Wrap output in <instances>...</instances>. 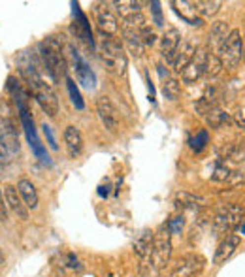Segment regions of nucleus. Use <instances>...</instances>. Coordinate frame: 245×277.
Masks as SVG:
<instances>
[{
    "mask_svg": "<svg viewBox=\"0 0 245 277\" xmlns=\"http://www.w3.org/2000/svg\"><path fill=\"white\" fill-rule=\"evenodd\" d=\"M19 153V138L10 117L0 119V162H10Z\"/></svg>",
    "mask_w": 245,
    "mask_h": 277,
    "instance_id": "obj_8",
    "label": "nucleus"
},
{
    "mask_svg": "<svg viewBox=\"0 0 245 277\" xmlns=\"http://www.w3.org/2000/svg\"><path fill=\"white\" fill-rule=\"evenodd\" d=\"M96 23H98V29L102 34L106 36H113L119 31V23L117 17L113 15V11L107 10L106 6H100L96 8Z\"/></svg>",
    "mask_w": 245,
    "mask_h": 277,
    "instance_id": "obj_16",
    "label": "nucleus"
},
{
    "mask_svg": "<svg viewBox=\"0 0 245 277\" xmlns=\"http://www.w3.org/2000/svg\"><path fill=\"white\" fill-rule=\"evenodd\" d=\"M107 189H109V187H107V185H106V187H104V185H102V187H100V189H98V194H100V196H102V198H106V196H107V192H109V191H107Z\"/></svg>",
    "mask_w": 245,
    "mask_h": 277,
    "instance_id": "obj_38",
    "label": "nucleus"
},
{
    "mask_svg": "<svg viewBox=\"0 0 245 277\" xmlns=\"http://www.w3.org/2000/svg\"><path fill=\"white\" fill-rule=\"evenodd\" d=\"M4 264H6V256H4V253H2V249H0V272H2V268H4Z\"/></svg>",
    "mask_w": 245,
    "mask_h": 277,
    "instance_id": "obj_39",
    "label": "nucleus"
},
{
    "mask_svg": "<svg viewBox=\"0 0 245 277\" xmlns=\"http://www.w3.org/2000/svg\"><path fill=\"white\" fill-rule=\"evenodd\" d=\"M179 45H181V32L177 29H168L162 34V38H160V55L166 59V63H174V57L177 53Z\"/></svg>",
    "mask_w": 245,
    "mask_h": 277,
    "instance_id": "obj_13",
    "label": "nucleus"
},
{
    "mask_svg": "<svg viewBox=\"0 0 245 277\" xmlns=\"http://www.w3.org/2000/svg\"><path fill=\"white\" fill-rule=\"evenodd\" d=\"M172 6H174V10L177 11V15H179L185 23H189V25H192V27H202L204 25L202 17H200L198 11H196L194 2L181 0V2H172Z\"/></svg>",
    "mask_w": 245,
    "mask_h": 277,
    "instance_id": "obj_17",
    "label": "nucleus"
},
{
    "mask_svg": "<svg viewBox=\"0 0 245 277\" xmlns=\"http://www.w3.org/2000/svg\"><path fill=\"white\" fill-rule=\"evenodd\" d=\"M183 224H185V221H183V217H181V215H177V217H172L170 221H168V224H166V228L170 230V234H181Z\"/></svg>",
    "mask_w": 245,
    "mask_h": 277,
    "instance_id": "obj_34",
    "label": "nucleus"
},
{
    "mask_svg": "<svg viewBox=\"0 0 245 277\" xmlns=\"http://www.w3.org/2000/svg\"><path fill=\"white\" fill-rule=\"evenodd\" d=\"M140 36H141V42H143V45H153L155 40H157V34H155V31L151 29L149 25H145V27L140 31Z\"/></svg>",
    "mask_w": 245,
    "mask_h": 277,
    "instance_id": "obj_33",
    "label": "nucleus"
},
{
    "mask_svg": "<svg viewBox=\"0 0 245 277\" xmlns=\"http://www.w3.org/2000/svg\"><path fill=\"white\" fill-rule=\"evenodd\" d=\"M196 51H198V47L194 45V42H192V40H185V42L181 43V47L177 49L175 57H174V63H172L174 70L181 74L183 68L191 63V59L194 57V53H196Z\"/></svg>",
    "mask_w": 245,
    "mask_h": 277,
    "instance_id": "obj_19",
    "label": "nucleus"
},
{
    "mask_svg": "<svg viewBox=\"0 0 245 277\" xmlns=\"http://www.w3.org/2000/svg\"><path fill=\"white\" fill-rule=\"evenodd\" d=\"M189 143H191L192 151L202 153V151L208 147V143H210V134H208V130H198L196 136H192V138L189 139Z\"/></svg>",
    "mask_w": 245,
    "mask_h": 277,
    "instance_id": "obj_27",
    "label": "nucleus"
},
{
    "mask_svg": "<svg viewBox=\"0 0 245 277\" xmlns=\"http://www.w3.org/2000/svg\"><path fill=\"white\" fill-rule=\"evenodd\" d=\"M244 183H245V168H238V170L230 172V175L226 179V185L230 189H234L238 185H244Z\"/></svg>",
    "mask_w": 245,
    "mask_h": 277,
    "instance_id": "obj_32",
    "label": "nucleus"
},
{
    "mask_svg": "<svg viewBox=\"0 0 245 277\" xmlns=\"http://www.w3.org/2000/svg\"><path fill=\"white\" fill-rule=\"evenodd\" d=\"M245 215L244 206L240 204H223L213 219V228L217 234H226L230 230H234L238 224L242 223Z\"/></svg>",
    "mask_w": 245,
    "mask_h": 277,
    "instance_id": "obj_6",
    "label": "nucleus"
},
{
    "mask_svg": "<svg viewBox=\"0 0 245 277\" xmlns=\"http://www.w3.org/2000/svg\"><path fill=\"white\" fill-rule=\"evenodd\" d=\"M172 256V234L166 226H160V230L153 236V253H151V266L155 272H160L170 262Z\"/></svg>",
    "mask_w": 245,
    "mask_h": 277,
    "instance_id": "obj_7",
    "label": "nucleus"
},
{
    "mask_svg": "<svg viewBox=\"0 0 245 277\" xmlns=\"http://www.w3.org/2000/svg\"><path fill=\"white\" fill-rule=\"evenodd\" d=\"M121 31H123V40L125 43L128 45V49H130V53L134 55V57H141L143 55V42H141V36H140V31L138 29H130V27H121Z\"/></svg>",
    "mask_w": 245,
    "mask_h": 277,
    "instance_id": "obj_21",
    "label": "nucleus"
},
{
    "mask_svg": "<svg viewBox=\"0 0 245 277\" xmlns=\"http://www.w3.org/2000/svg\"><path fill=\"white\" fill-rule=\"evenodd\" d=\"M64 143H66V149H68L70 159L79 157L81 151H83V136H81L79 128H75V127L66 128V130H64Z\"/></svg>",
    "mask_w": 245,
    "mask_h": 277,
    "instance_id": "obj_20",
    "label": "nucleus"
},
{
    "mask_svg": "<svg viewBox=\"0 0 245 277\" xmlns=\"http://www.w3.org/2000/svg\"><path fill=\"white\" fill-rule=\"evenodd\" d=\"M17 102V107H19V117H21V125L25 128V134H27V139L31 141V147L34 151V155L38 157V159L42 160L43 164H47V166H51V159H49V155H47V151L43 147L42 143H40V139H38V134H36V128H34V121L31 117V111H29V107H27V102L25 100H15Z\"/></svg>",
    "mask_w": 245,
    "mask_h": 277,
    "instance_id": "obj_5",
    "label": "nucleus"
},
{
    "mask_svg": "<svg viewBox=\"0 0 245 277\" xmlns=\"http://www.w3.org/2000/svg\"><path fill=\"white\" fill-rule=\"evenodd\" d=\"M230 34V29H228V23L226 21H217L211 25V31H210V45L213 47L215 55L219 51L221 43L224 42V38Z\"/></svg>",
    "mask_w": 245,
    "mask_h": 277,
    "instance_id": "obj_23",
    "label": "nucleus"
},
{
    "mask_svg": "<svg viewBox=\"0 0 245 277\" xmlns=\"http://www.w3.org/2000/svg\"><path fill=\"white\" fill-rule=\"evenodd\" d=\"M111 6H115L119 13H123V17H125V15H130V13H138L140 8H141V2H134V0H123V2H113Z\"/></svg>",
    "mask_w": 245,
    "mask_h": 277,
    "instance_id": "obj_29",
    "label": "nucleus"
},
{
    "mask_svg": "<svg viewBox=\"0 0 245 277\" xmlns=\"http://www.w3.org/2000/svg\"><path fill=\"white\" fill-rule=\"evenodd\" d=\"M17 192L21 196L23 204L27 206V209H34L38 206V192H36L34 185L29 179H19L17 181Z\"/></svg>",
    "mask_w": 245,
    "mask_h": 277,
    "instance_id": "obj_22",
    "label": "nucleus"
},
{
    "mask_svg": "<svg viewBox=\"0 0 245 277\" xmlns=\"http://www.w3.org/2000/svg\"><path fill=\"white\" fill-rule=\"evenodd\" d=\"M221 70H223L221 59L215 53L208 55V64H206V74L204 75H208V77H217V75L221 74Z\"/></svg>",
    "mask_w": 245,
    "mask_h": 277,
    "instance_id": "obj_28",
    "label": "nucleus"
},
{
    "mask_svg": "<svg viewBox=\"0 0 245 277\" xmlns=\"http://www.w3.org/2000/svg\"><path fill=\"white\" fill-rule=\"evenodd\" d=\"M217 57L221 59L223 63V68H228V70H234L238 68V64L244 57V42H242V32L238 29H232L230 34L224 38V42L221 43L219 51H217Z\"/></svg>",
    "mask_w": 245,
    "mask_h": 277,
    "instance_id": "obj_4",
    "label": "nucleus"
},
{
    "mask_svg": "<svg viewBox=\"0 0 245 277\" xmlns=\"http://www.w3.org/2000/svg\"><path fill=\"white\" fill-rule=\"evenodd\" d=\"M228 175H230L228 166L224 164L223 160H217V164H215V172H213V175H211V179H213V181H219V183H226Z\"/></svg>",
    "mask_w": 245,
    "mask_h": 277,
    "instance_id": "obj_31",
    "label": "nucleus"
},
{
    "mask_svg": "<svg viewBox=\"0 0 245 277\" xmlns=\"http://www.w3.org/2000/svg\"><path fill=\"white\" fill-rule=\"evenodd\" d=\"M204 270V258L200 255L181 256L170 272V277H196Z\"/></svg>",
    "mask_w": 245,
    "mask_h": 277,
    "instance_id": "obj_10",
    "label": "nucleus"
},
{
    "mask_svg": "<svg viewBox=\"0 0 245 277\" xmlns=\"http://www.w3.org/2000/svg\"><path fill=\"white\" fill-rule=\"evenodd\" d=\"M0 221L6 223L8 221V208H6V202H4V194L0 192Z\"/></svg>",
    "mask_w": 245,
    "mask_h": 277,
    "instance_id": "obj_37",
    "label": "nucleus"
},
{
    "mask_svg": "<svg viewBox=\"0 0 245 277\" xmlns=\"http://www.w3.org/2000/svg\"><path fill=\"white\" fill-rule=\"evenodd\" d=\"M157 72H159L160 81H162V95L166 96V98H170V100H177V98H179V93H181L179 81H177L175 77H172L164 64H159V66H157Z\"/></svg>",
    "mask_w": 245,
    "mask_h": 277,
    "instance_id": "obj_18",
    "label": "nucleus"
},
{
    "mask_svg": "<svg viewBox=\"0 0 245 277\" xmlns=\"http://www.w3.org/2000/svg\"><path fill=\"white\" fill-rule=\"evenodd\" d=\"M4 202H6V208L11 209L19 219H27L29 217V209L23 204L21 196H19V192H17V189L13 185H6L4 187Z\"/></svg>",
    "mask_w": 245,
    "mask_h": 277,
    "instance_id": "obj_15",
    "label": "nucleus"
},
{
    "mask_svg": "<svg viewBox=\"0 0 245 277\" xmlns=\"http://www.w3.org/2000/svg\"><path fill=\"white\" fill-rule=\"evenodd\" d=\"M98 55L102 59V63L106 64L107 72L115 75H125L127 74V55L121 42H117L113 36H106L100 32V38H98Z\"/></svg>",
    "mask_w": 245,
    "mask_h": 277,
    "instance_id": "obj_2",
    "label": "nucleus"
},
{
    "mask_svg": "<svg viewBox=\"0 0 245 277\" xmlns=\"http://www.w3.org/2000/svg\"><path fill=\"white\" fill-rule=\"evenodd\" d=\"M228 119H230V115H228L224 109H221L219 106L211 107V109L206 113V123L211 128H221Z\"/></svg>",
    "mask_w": 245,
    "mask_h": 277,
    "instance_id": "obj_25",
    "label": "nucleus"
},
{
    "mask_svg": "<svg viewBox=\"0 0 245 277\" xmlns=\"http://www.w3.org/2000/svg\"><path fill=\"white\" fill-rule=\"evenodd\" d=\"M40 55H42V61L53 81H61L63 77H66L68 64L63 55V43L59 42L57 36H47L40 43Z\"/></svg>",
    "mask_w": 245,
    "mask_h": 277,
    "instance_id": "obj_3",
    "label": "nucleus"
},
{
    "mask_svg": "<svg viewBox=\"0 0 245 277\" xmlns=\"http://www.w3.org/2000/svg\"><path fill=\"white\" fill-rule=\"evenodd\" d=\"M194 6L202 17H213L221 10V2L217 0H200V2H194Z\"/></svg>",
    "mask_w": 245,
    "mask_h": 277,
    "instance_id": "obj_26",
    "label": "nucleus"
},
{
    "mask_svg": "<svg viewBox=\"0 0 245 277\" xmlns=\"http://www.w3.org/2000/svg\"><path fill=\"white\" fill-rule=\"evenodd\" d=\"M42 130L43 134H45V138H47V143H49V147L51 149H59V145H57V139H55V134H53V128L49 127V125H42Z\"/></svg>",
    "mask_w": 245,
    "mask_h": 277,
    "instance_id": "obj_35",
    "label": "nucleus"
},
{
    "mask_svg": "<svg viewBox=\"0 0 245 277\" xmlns=\"http://www.w3.org/2000/svg\"><path fill=\"white\" fill-rule=\"evenodd\" d=\"M242 234L245 236V221H244V224H242Z\"/></svg>",
    "mask_w": 245,
    "mask_h": 277,
    "instance_id": "obj_40",
    "label": "nucleus"
},
{
    "mask_svg": "<svg viewBox=\"0 0 245 277\" xmlns=\"http://www.w3.org/2000/svg\"><path fill=\"white\" fill-rule=\"evenodd\" d=\"M244 61H245V42H244Z\"/></svg>",
    "mask_w": 245,
    "mask_h": 277,
    "instance_id": "obj_41",
    "label": "nucleus"
},
{
    "mask_svg": "<svg viewBox=\"0 0 245 277\" xmlns=\"http://www.w3.org/2000/svg\"><path fill=\"white\" fill-rule=\"evenodd\" d=\"M70 57H72V63H74V70H75V77L81 85L85 89H95L96 85V75L95 72L89 68L87 61L77 53L75 49H70Z\"/></svg>",
    "mask_w": 245,
    "mask_h": 277,
    "instance_id": "obj_12",
    "label": "nucleus"
},
{
    "mask_svg": "<svg viewBox=\"0 0 245 277\" xmlns=\"http://www.w3.org/2000/svg\"><path fill=\"white\" fill-rule=\"evenodd\" d=\"M66 87H68V93H70V98H72L74 106L77 107V109H83V107H85V102H83V98H81V95H79V91H77V87H75L74 79L66 77Z\"/></svg>",
    "mask_w": 245,
    "mask_h": 277,
    "instance_id": "obj_30",
    "label": "nucleus"
},
{
    "mask_svg": "<svg viewBox=\"0 0 245 277\" xmlns=\"http://www.w3.org/2000/svg\"><path fill=\"white\" fill-rule=\"evenodd\" d=\"M96 113L102 121V125L106 127V130L109 132H119V127H121V117H119L117 107L113 106V102L107 98V96H98L96 100Z\"/></svg>",
    "mask_w": 245,
    "mask_h": 277,
    "instance_id": "obj_9",
    "label": "nucleus"
},
{
    "mask_svg": "<svg viewBox=\"0 0 245 277\" xmlns=\"http://www.w3.org/2000/svg\"><path fill=\"white\" fill-rule=\"evenodd\" d=\"M240 243H242V238L240 236H226L223 242L217 245V249H215L213 264H219V266L224 264L236 253V249L240 247Z\"/></svg>",
    "mask_w": 245,
    "mask_h": 277,
    "instance_id": "obj_14",
    "label": "nucleus"
},
{
    "mask_svg": "<svg viewBox=\"0 0 245 277\" xmlns=\"http://www.w3.org/2000/svg\"><path fill=\"white\" fill-rule=\"evenodd\" d=\"M151 11H153V17H155V25H157V27H162V25H164V19H162V10H160L159 2H151Z\"/></svg>",
    "mask_w": 245,
    "mask_h": 277,
    "instance_id": "obj_36",
    "label": "nucleus"
},
{
    "mask_svg": "<svg viewBox=\"0 0 245 277\" xmlns=\"http://www.w3.org/2000/svg\"><path fill=\"white\" fill-rule=\"evenodd\" d=\"M175 206H177L179 209H198V208L204 206V198L183 191L175 194Z\"/></svg>",
    "mask_w": 245,
    "mask_h": 277,
    "instance_id": "obj_24",
    "label": "nucleus"
},
{
    "mask_svg": "<svg viewBox=\"0 0 245 277\" xmlns=\"http://www.w3.org/2000/svg\"><path fill=\"white\" fill-rule=\"evenodd\" d=\"M21 75L23 79H25V83H27V87L32 91L36 102L40 104V107H42L49 117H55L59 113V98L55 95L53 87L47 85L43 81L40 72L32 64H21Z\"/></svg>",
    "mask_w": 245,
    "mask_h": 277,
    "instance_id": "obj_1",
    "label": "nucleus"
},
{
    "mask_svg": "<svg viewBox=\"0 0 245 277\" xmlns=\"http://www.w3.org/2000/svg\"><path fill=\"white\" fill-rule=\"evenodd\" d=\"M208 51L206 49H198L194 57L191 59V63L183 68L181 72V81L187 85L196 83L204 74H206V64H208Z\"/></svg>",
    "mask_w": 245,
    "mask_h": 277,
    "instance_id": "obj_11",
    "label": "nucleus"
}]
</instances>
